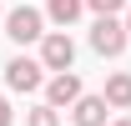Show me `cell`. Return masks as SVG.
Instances as JSON below:
<instances>
[{"mask_svg":"<svg viewBox=\"0 0 131 126\" xmlns=\"http://www.w3.org/2000/svg\"><path fill=\"white\" fill-rule=\"evenodd\" d=\"M106 126H131V116H121V121H106Z\"/></svg>","mask_w":131,"mask_h":126,"instance_id":"7c38bea8","label":"cell"},{"mask_svg":"<svg viewBox=\"0 0 131 126\" xmlns=\"http://www.w3.org/2000/svg\"><path fill=\"white\" fill-rule=\"evenodd\" d=\"M81 10H86V0H46V20H56V25H76Z\"/></svg>","mask_w":131,"mask_h":126,"instance_id":"ba28073f","label":"cell"},{"mask_svg":"<svg viewBox=\"0 0 131 126\" xmlns=\"http://www.w3.org/2000/svg\"><path fill=\"white\" fill-rule=\"evenodd\" d=\"M121 25H126V35H131V10H126V20H121Z\"/></svg>","mask_w":131,"mask_h":126,"instance_id":"4fadbf2b","label":"cell"},{"mask_svg":"<svg viewBox=\"0 0 131 126\" xmlns=\"http://www.w3.org/2000/svg\"><path fill=\"white\" fill-rule=\"evenodd\" d=\"M126 25H121V15H96V25H91V50L96 56H121L126 50Z\"/></svg>","mask_w":131,"mask_h":126,"instance_id":"7a4b0ae2","label":"cell"},{"mask_svg":"<svg viewBox=\"0 0 131 126\" xmlns=\"http://www.w3.org/2000/svg\"><path fill=\"white\" fill-rule=\"evenodd\" d=\"M5 35H10L15 46H30V40L46 35V15H40L35 5H15V10L5 15Z\"/></svg>","mask_w":131,"mask_h":126,"instance_id":"6da1fadb","label":"cell"},{"mask_svg":"<svg viewBox=\"0 0 131 126\" xmlns=\"http://www.w3.org/2000/svg\"><path fill=\"white\" fill-rule=\"evenodd\" d=\"M40 66L46 71H71L76 66V40L66 30H46L40 35Z\"/></svg>","mask_w":131,"mask_h":126,"instance_id":"3957f363","label":"cell"},{"mask_svg":"<svg viewBox=\"0 0 131 126\" xmlns=\"http://www.w3.org/2000/svg\"><path fill=\"white\" fill-rule=\"evenodd\" d=\"M76 96H81V76H76V71H56V76L46 81V106H71V101H76Z\"/></svg>","mask_w":131,"mask_h":126,"instance_id":"5b68a950","label":"cell"},{"mask_svg":"<svg viewBox=\"0 0 131 126\" xmlns=\"http://www.w3.org/2000/svg\"><path fill=\"white\" fill-rule=\"evenodd\" d=\"M10 121H15V111H10V101L0 96V126H10Z\"/></svg>","mask_w":131,"mask_h":126,"instance_id":"8fae6325","label":"cell"},{"mask_svg":"<svg viewBox=\"0 0 131 126\" xmlns=\"http://www.w3.org/2000/svg\"><path fill=\"white\" fill-rule=\"evenodd\" d=\"M86 5H91L96 15H121V10H126V0H86Z\"/></svg>","mask_w":131,"mask_h":126,"instance_id":"30bf717a","label":"cell"},{"mask_svg":"<svg viewBox=\"0 0 131 126\" xmlns=\"http://www.w3.org/2000/svg\"><path fill=\"white\" fill-rule=\"evenodd\" d=\"M5 81H10V91H40L46 86V66L30 61V56H15L5 66Z\"/></svg>","mask_w":131,"mask_h":126,"instance_id":"277c9868","label":"cell"},{"mask_svg":"<svg viewBox=\"0 0 131 126\" xmlns=\"http://www.w3.org/2000/svg\"><path fill=\"white\" fill-rule=\"evenodd\" d=\"M25 126H61V111L56 106H35V111H25Z\"/></svg>","mask_w":131,"mask_h":126,"instance_id":"9c48e42d","label":"cell"},{"mask_svg":"<svg viewBox=\"0 0 131 126\" xmlns=\"http://www.w3.org/2000/svg\"><path fill=\"white\" fill-rule=\"evenodd\" d=\"M106 111H111V106H106V96H76V101H71V121H76V126H106Z\"/></svg>","mask_w":131,"mask_h":126,"instance_id":"8992f818","label":"cell"},{"mask_svg":"<svg viewBox=\"0 0 131 126\" xmlns=\"http://www.w3.org/2000/svg\"><path fill=\"white\" fill-rule=\"evenodd\" d=\"M0 15H5V5H0Z\"/></svg>","mask_w":131,"mask_h":126,"instance_id":"5bb4252c","label":"cell"},{"mask_svg":"<svg viewBox=\"0 0 131 126\" xmlns=\"http://www.w3.org/2000/svg\"><path fill=\"white\" fill-rule=\"evenodd\" d=\"M101 96H106V106H111V111H131V76H126V71L106 76V91H101Z\"/></svg>","mask_w":131,"mask_h":126,"instance_id":"52a82bcc","label":"cell"}]
</instances>
